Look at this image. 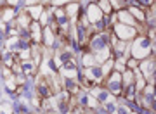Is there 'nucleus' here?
I'll list each match as a JSON object with an SVG mask.
<instances>
[{
  "label": "nucleus",
  "mask_w": 156,
  "mask_h": 114,
  "mask_svg": "<svg viewBox=\"0 0 156 114\" xmlns=\"http://www.w3.org/2000/svg\"><path fill=\"white\" fill-rule=\"evenodd\" d=\"M89 50L90 54L94 55L95 64H102L108 59H111V45L108 40V35L104 31L101 33H94L89 40Z\"/></svg>",
  "instance_id": "f257e3e1"
},
{
  "label": "nucleus",
  "mask_w": 156,
  "mask_h": 114,
  "mask_svg": "<svg viewBox=\"0 0 156 114\" xmlns=\"http://www.w3.org/2000/svg\"><path fill=\"white\" fill-rule=\"evenodd\" d=\"M132 42H134V43L128 45V49H130V54H132L134 59L142 60V59H146V57H149V55L153 54V43H151L146 36H135Z\"/></svg>",
  "instance_id": "f03ea898"
},
{
  "label": "nucleus",
  "mask_w": 156,
  "mask_h": 114,
  "mask_svg": "<svg viewBox=\"0 0 156 114\" xmlns=\"http://www.w3.org/2000/svg\"><path fill=\"white\" fill-rule=\"evenodd\" d=\"M106 80V90L111 93L113 97H120L123 93V81H122V73L111 71L109 76L104 78Z\"/></svg>",
  "instance_id": "7ed1b4c3"
},
{
  "label": "nucleus",
  "mask_w": 156,
  "mask_h": 114,
  "mask_svg": "<svg viewBox=\"0 0 156 114\" xmlns=\"http://www.w3.org/2000/svg\"><path fill=\"white\" fill-rule=\"evenodd\" d=\"M118 40L122 42H132L137 35V29L134 26H127V24H122V22H115V33H113Z\"/></svg>",
  "instance_id": "20e7f679"
},
{
  "label": "nucleus",
  "mask_w": 156,
  "mask_h": 114,
  "mask_svg": "<svg viewBox=\"0 0 156 114\" xmlns=\"http://www.w3.org/2000/svg\"><path fill=\"white\" fill-rule=\"evenodd\" d=\"M37 97L42 100V98H49L54 95V92H52V87H50V80H49V76H44V74H40L38 76V80H37Z\"/></svg>",
  "instance_id": "39448f33"
},
{
  "label": "nucleus",
  "mask_w": 156,
  "mask_h": 114,
  "mask_svg": "<svg viewBox=\"0 0 156 114\" xmlns=\"http://www.w3.org/2000/svg\"><path fill=\"white\" fill-rule=\"evenodd\" d=\"M137 69L139 73L144 78L149 80V83H153V73H154V57L149 55V57H146V59L139 60V66H137Z\"/></svg>",
  "instance_id": "423d86ee"
},
{
  "label": "nucleus",
  "mask_w": 156,
  "mask_h": 114,
  "mask_svg": "<svg viewBox=\"0 0 156 114\" xmlns=\"http://www.w3.org/2000/svg\"><path fill=\"white\" fill-rule=\"evenodd\" d=\"M76 104H78V107L82 109V111H89V109H97L99 107V102L94 98V95L90 92H83V93H80L76 98Z\"/></svg>",
  "instance_id": "0eeeda50"
},
{
  "label": "nucleus",
  "mask_w": 156,
  "mask_h": 114,
  "mask_svg": "<svg viewBox=\"0 0 156 114\" xmlns=\"http://www.w3.org/2000/svg\"><path fill=\"white\" fill-rule=\"evenodd\" d=\"M82 74L87 78V80H90V81L95 85H99V83L104 81V74H102V69H101V66H92V67H85V71L82 73Z\"/></svg>",
  "instance_id": "6e6552de"
},
{
  "label": "nucleus",
  "mask_w": 156,
  "mask_h": 114,
  "mask_svg": "<svg viewBox=\"0 0 156 114\" xmlns=\"http://www.w3.org/2000/svg\"><path fill=\"white\" fill-rule=\"evenodd\" d=\"M59 74L62 78H69V80H75L78 76V71H76V62L71 60V62H66L59 67Z\"/></svg>",
  "instance_id": "1a4fd4ad"
},
{
  "label": "nucleus",
  "mask_w": 156,
  "mask_h": 114,
  "mask_svg": "<svg viewBox=\"0 0 156 114\" xmlns=\"http://www.w3.org/2000/svg\"><path fill=\"white\" fill-rule=\"evenodd\" d=\"M116 21L122 22V24H127V26H134V28L139 26V24H137V21L130 16V12L125 11V9H122V11L116 12Z\"/></svg>",
  "instance_id": "9d476101"
},
{
  "label": "nucleus",
  "mask_w": 156,
  "mask_h": 114,
  "mask_svg": "<svg viewBox=\"0 0 156 114\" xmlns=\"http://www.w3.org/2000/svg\"><path fill=\"white\" fill-rule=\"evenodd\" d=\"M64 12H66V16L69 17L71 24H75V22L78 21V14H80V4H78V2H71V4L64 5Z\"/></svg>",
  "instance_id": "9b49d317"
},
{
  "label": "nucleus",
  "mask_w": 156,
  "mask_h": 114,
  "mask_svg": "<svg viewBox=\"0 0 156 114\" xmlns=\"http://www.w3.org/2000/svg\"><path fill=\"white\" fill-rule=\"evenodd\" d=\"M28 29H30V35H31L33 43L42 45V26H40V22L38 21H31V24L28 26Z\"/></svg>",
  "instance_id": "f8f14e48"
},
{
  "label": "nucleus",
  "mask_w": 156,
  "mask_h": 114,
  "mask_svg": "<svg viewBox=\"0 0 156 114\" xmlns=\"http://www.w3.org/2000/svg\"><path fill=\"white\" fill-rule=\"evenodd\" d=\"M21 73L24 76H33L37 74V71H38V66L35 64L31 59H26V60H21Z\"/></svg>",
  "instance_id": "ddd939ff"
},
{
  "label": "nucleus",
  "mask_w": 156,
  "mask_h": 114,
  "mask_svg": "<svg viewBox=\"0 0 156 114\" xmlns=\"http://www.w3.org/2000/svg\"><path fill=\"white\" fill-rule=\"evenodd\" d=\"M54 43H56V35L52 33V29H50L49 26L44 28V31H42V45L44 47H54Z\"/></svg>",
  "instance_id": "4468645a"
},
{
  "label": "nucleus",
  "mask_w": 156,
  "mask_h": 114,
  "mask_svg": "<svg viewBox=\"0 0 156 114\" xmlns=\"http://www.w3.org/2000/svg\"><path fill=\"white\" fill-rule=\"evenodd\" d=\"M111 49L116 52V55H123L125 54V50H127V47H128V43L127 42H122V40H118L115 35H111Z\"/></svg>",
  "instance_id": "2eb2a0df"
},
{
  "label": "nucleus",
  "mask_w": 156,
  "mask_h": 114,
  "mask_svg": "<svg viewBox=\"0 0 156 114\" xmlns=\"http://www.w3.org/2000/svg\"><path fill=\"white\" fill-rule=\"evenodd\" d=\"M90 93L94 95V98H95V100H97L99 104H104L108 98H111V97H113V95L108 92L106 88H101V87H99V88H92V92H90Z\"/></svg>",
  "instance_id": "dca6fc26"
},
{
  "label": "nucleus",
  "mask_w": 156,
  "mask_h": 114,
  "mask_svg": "<svg viewBox=\"0 0 156 114\" xmlns=\"http://www.w3.org/2000/svg\"><path fill=\"white\" fill-rule=\"evenodd\" d=\"M130 12V16L134 17L135 21L139 22H146V9H140V7H135V5H130L127 9Z\"/></svg>",
  "instance_id": "f3484780"
},
{
  "label": "nucleus",
  "mask_w": 156,
  "mask_h": 114,
  "mask_svg": "<svg viewBox=\"0 0 156 114\" xmlns=\"http://www.w3.org/2000/svg\"><path fill=\"white\" fill-rule=\"evenodd\" d=\"M42 11H44V5H42V4L26 7V12H28V16L31 17V21H38L40 16H42Z\"/></svg>",
  "instance_id": "a211bd4d"
},
{
  "label": "nucleus",
  "mask_w": 156,
  "mask_h": 114,
  "mask_svg": "<svg viewBox=\"0 0 156 114\" xmlns=\"http://www.w3.org/2000/svg\"><path fill=\"white\" fill-rule=\"evenodd\" d=\"M94 4L99 7L101 11H102V14H109V12L113 11V9H111V4H109V0H94Z\"/></svg>",
  "instance_id": "6ab92c4d"
},
{
  "label": "nucleus",
  "mask_w": 156,
  "mask_h": 114,
  "mask_svg": "<svg viewBox=\"0 0 156 114\" xmlns=\"http://www.w3.org/2000/svg\"><path fill=\"white\" fill-rule=\"evenodd\" d=\"M0 14H2L0 17H2V19H4L5 22L12 21V17H14V7H11V5H5L4 9H2V12H0Z\"/></svg>",
  "instance_id": "aec40b11"
},
{
  "label": "nucleus",
  "mask_w": 156,
  "mask_h": 114,
  "mask_svg": "<svg viewBox=\"0 0 156 114\" xmlns=\"http://www.w3.org/2000/svg\"><path fill=\"white\" fill-rule=\"evenodd\" d=\"M17 22H19V26H21V28L28 29V26L31 24V17L28 16V12L24 11V12H21V16L17 17Z\"/></svg>",
  "instance_id": "412c9836"
},
{
  "label": "nucleus",
  "mask_w": 156,
  "mask_h": 114,
  "mask_svg": "<svg viewBox=\"0 0 156 114\" xmlns=\"http://www.w3.org/2000/svg\"><path fill=\"white\" fill-rule=\"evenodd\" d=\"M82 62H83L85 67H92V66H97V64H95L94 55L90 54V52H85V54H83V57H82Z\"/></svg>",
  "instance_id": "4be33fe9"
},
{
  "label": "nucleus",
  "mask_w": 156,
  "mask_h": 114,
  "mask_svg": "<svg viewBox=\"0 0 156 114\" xmlns=\"http://www.w3.org/2000/svg\"><path fill=\"white\" fill-rule=\"evenodd\" d=\"M113 62H115L113 59H108L106 62H102V64H101V69H102L104 78H106V76H109V73H111V69H113Z\"/></svg>",
  "instance_id": "5701e85b"
},
{
  "label": "nucleus",
  "mask_w": 156,
  "mask_h": 114,
  "mask_svg": "<svg viewBox=\"0 0 156 114\" xmlns=\"http://www.w3.org/2000/svg\"><path fill=\"white\" fill-rule=\"evenodd\" d=\"M16 78H14V76H11V78H7L5 80V87H7V90H9V92H14V90H16Z\"/></svg>",
  "instance_id": "b1692460"
},
{
  "label": "nucleus",
  "mask_w": 156,
  "mask_h": 114,
  "mask_svg": "<svg viewBox=\"0 0 156 114\" xmlns=\"http://www.w3.org/2000/svg\"><path fill=\"white\" fill-rule=\"evenodd\" d=\"M71 2H78V0H50V4L54 7H64L68 4H71Z\"/></svg>",
  "instance_id": "393cba45"
},
{
  "label": "nucleus",
  "mask_w": 156,
  "mask_h": 114,
  "mask_svg": "<svg viewBox=\"0 0 156 114\" xmlns=\"http://www.w3.org/2000/svg\"><path fill=\"white\" fill-rule=\"evenodd\" d=\"M125 66H127V69H137V66H139V60L134 59V57H130V59L125 60Z\"/></svg>",
  "instance_id": "a878e982"
},
{
  "label": "nucleus",
  "mask_w": 156,
  "mask_h": 114,
  "mask_svg": "<svg viewBox=\"0 0 156 114\" xmlns=\"http://www.w3.org/2000/svg\"><path fill=\"white\" fill-rule=\"evenodd\" d=\"M135 4H139L140 9H146V7H149L153 4V0H135Z\"/></svg>",
  "instance_id": "bb28decb"
},
{
  "label": "nucleus",
  "mask_w": 156,
  "mask_h": 114,
  "mask_svg": "<svg viewBox=\"0 0 156 114\" xmlns=\"http://www.w3.org/2000/svg\"><path fill=\"white\" fill-rule=\"evenodd\" d=\"M0 71H2V74H4V78H11L12 76V71H11V67H5V66H4V67H0Z\"/></svg>",
  "instance_id": "cd10ccee"
},
{
  "label": "nucleus",
  "mask_w": 156,
  "mask_h": 114,
  "mask_svg": "<svg viewBox=\"0 0 156 114\" xmlns=\"http://www.w3.org/2000/svg\"><path fill=\"white\" fill-rule=\"evenodd\" d=\"M5 2H7V5H11V7H14L17 4V0H5Z\"/></svg>",
  "instance_id": "c85d7f7f"
},
{
  "label": "nucleus",
  "mask_w": 156,
  "mask_h": 114,
  "mask_svg": "<svg viewBox=\"0 0 156 114\" xmlns=\"http://www.w3.org/2000/svg\"><path fill=\"white\" fill-rule=\"evenodd\" d=\"M40 4V0H28V5H37Z\"/></svg>",
  "instance_id": "c756f323"
},
{
  "label": "nucleus",
  "mask_w": 156,
  "mask_h": 114,
  "mask_svg": "<svg viewBox=\"0 0 156 114\" xmlns=\"http://www.w3.org/2000/svg\"><path fill=\"white\" fill-rule=\"evenodd\" d=\"M49 114H59V112H57V111H56V112H49Z\"/></svg>",
  "instance_id": "7c9ffc66"
}]
</instances>
